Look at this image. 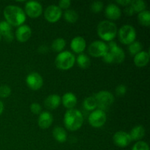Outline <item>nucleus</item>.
Wrapping results in <instances>:
<instances>
[{"label": "nucleus", "mask_w": 150, "mask_h": 150, "mask_svg": "<svg viewBox=\"0 0 150 150\" xmlns=\"http://www.w3.org/2000/svg\"><path fill=\"white\" fill-rule=\"evenodd\" d=\"M12 29V26L6 21H0V35L1 37H4V39L7 42H11L14 39V35Z\"/></svg>", "instance_id": "15"}, {"label": "nucleus", "mask_w": 150, "mask_h": 150, "mask_svg": "<svg viewBox=\"0 0 150 150\" xmlns=\"http://www.w3.org/2000/svg\"><path fill=\"white\" fill-rule=\"evenodd\" d=\"M1 35H0V41H1Z\"/></svg>", "instance_id": "40"}, {"label": "nucleus", "mask_w": 150, "mask_h": 150, "mask_svg": "<svg viewBox=\"0 0 150 150\" xmlns=\"http://www.w3.org/2000/svg\"><path fill=\"white\" fill-rule=\"evenodd\" d=\"M26 83L29 89L32 90H39L43 85V79L39 73H32L26 77Z\"/></svg>", "instance_id": "12"}, {"label": "nucleus", "mask_w": 150, "mask_h": 150, "mask_svg": "<svg viewBox=\"0 0 150 150\" xmlns=\"http://www.w3.org/2000/svg\"><path fill=\"white\" fill-rule=\"evenodd\" d=\"M142 43L139 41H134L133 43L129 45L128 47V51L130 52V55L132 56H136V54H139V52L142 51Z\"/></svg>", "instance_id": "30"}, {"label": "nucleus", "mask_w": 150, "mask_h": 150, "mask_svg": "<svg viewBox=\"0 0 150 150\" xmlns=\"http://www.w3.org/2000/svg\"><path fill=\"white\" fill-rule=\"evenodd\" d=\"M4 16L6 21L12 26H21L26 18L24 11L16 5L7 6L4 10Z\"/></svg>", "instance_id": "1"}, {"label": "nucleus", "mask_w": 150, "mask_h": 150, "mask_svg": "<svg viewBox=\"0 0 150 150\" xmlns=\"http://www.w3.org/2000/svg\"><path fill=\"white\" fill-rule=\"evenodd\" d=\"M76 62H77L79 67H80L82 69L88 68L91 64V60L89 57L83 54H81L78 56Z\"/></svg>", "instance_id": "24"}, {"label": "nucleus", "mask_w": 150, "mask_h": 150, "mask_svg": "<svg viewBox=\"0 0 150 150\" xmlns=\"http://www.w3.org/2000/svg\"><path fill=\"white\" fill-rule=\"evenodd\" d=\"M132 150H149V146L146 142L139 141L133 145Z\"/></svg>", "instance_id": "33"}, {"label": "nucleus", "mask_w": 150, "mask_h": 150, "mask_svg": "<svg viewBox=\"0 0 150 150\" xmlns=\"http://www.w3.org/2000/svg\"><path fill=\"white\" fill-rule=\"evenodd\" d=\"M107 51H108V46L103 41H94L88 47V53L89 55L93 57H103Z\"/></svg>", "instance_id": "8"}, {"label": "nucleus", "mask_w": 150, "mask_h": 150, "mask_svg": "<svg viewBox=\"0 0 150 150\" xmlns=\"http://www.w3.org/2000/svg\"><path fill=\"white\" fill-rule=\"evenodd\" d=\"M113 142L116 146L124 148L131 143L132 139L129 133L125 131H118L113 136Z\"/></svg>", "instance_id": "13"}, {"label": "nucleus", "mask_w": 150, "mask_h": 150, "mask_svg": "<svg viewBox=\"0 0 150 150\" xmlns=\"http://www.w3.org/2000/svg\"><path fill=\"white\" fill-rule=\"evenodd\" d=\"M30 111L35 114H40L42 112V107L39 103H33L30 105Z\"/></svg>", "instance_id": "34"}, {"label": "nucleus", "mask_w": 150, "mask_h": 150, "mask_svg": "<svg viewBox=\"0 0 150 150\" xmlns=\"http://www.w3.org/2000/svg\"><path fill=\"white\" fill-rule=\"evenodd\" d=\"M130 5L133 7L135 13H141L142 11H144L146 7V2L142 1V0H133V1H131Z\"/></svg>", "instance_id": "29"}, {"label": "nucleus", "mask_w": 150, "mask_h": 150, "mask_svg": "<svg viewBox=\"0 0 150 150\" xmlns=\"http://www.w3.org/2000/svg\"><path fill=\"white\" fill-rule=\"evenodd\" d=\"M138 21L142 26H149L150 25V13L149 10L142 11L138 15Z\"/></svg>", "instance_id": "25"}, {"label": "nucleus", "mask_w": 150, "mask_h": 150, "mask_svg": "<svg viewBox=\"0 0 150 150\" xmlns=\"http://www.w3.org/2000/svg\"><path fill=\"white\" fill-rule=\"evenodd\" d=\"M99 109L104 111L109 108L114 102V97L108 91H100L95 96Z\"/></svg>", "instance_id": "7"}, {"label": "nucleus", "mask_w": 150, "mask_h": 150, "mask_svg": "<svg viewBox=\"0 0 150 150\" xmlns=\"http://www.w3.org/2000/svg\"><path fill=\"white\" fill-rule=\"evenodd\" d=\"M106 114L105 111L100 109L95 110L89 116L88 121L89 125L94 127H100L106 122Z\"/></svg>", "instance_id": "9"}, {"label": "nucleus", "mask_w": 150, "mask_h": 150, "mask_svg": "<svg viewBox=\"0 0 150 150\" xmlns=\"http://www.w3.org/2000/svg\"><path fill=\"white\" fill-rule=\"evenodd\" d=\"M130 134L132 141H140L145 136V129L143 126L137 125L131 130Z\"/></svg>", "instance_id": "23"}, {"label": "nucleus", "mask_w": 150, "mask_h": 150, "mask_svg": "<svg viewBox=\"0 0 150 150\" xmlns=\"http://www.w3.org/2000/svg\"><path fill=\"white\" fill-rule=\"evenodd\" d=\"M149 62V54L148 51H142L134 56V63L137 67H143L147 65Z\"/></svg>", "instance_id": "21"}, {"label": "nucleus", "mask_w": 150, "mask_h": 150, "mask_svg": "<svg viewBox=\"0 0 150 150\" xmlns=\"http://www.w3.org/2000/svg\"><path fill=\"white\" fill-rule=\"evenodd\" d=\"M66 41L63 38H57L54 40L51 44V48L56 52H62V50L65 48Z\"/></svg>", "instance_id": "26"}, {"label": "nucleus", "mask_w": 150, "mask_h": 150, "mask_svg": "<svg viewBox=\"0 0 150 150\" xmlns=\"http://www.w3.org/2000/svg\"><path fill=\"white\" fill-rule=\"evenodd\" d=\"M116 2H117V4H120V5L127 7V6L130 5V4H131V0H117Z\"/></svg>", "instance_id": "38"}, {"label": "nucleus", "mask_w": 150, "mask_h": 150, "mask_svg": "<svg viewBox=\"0 0 150 150\" xmlns=\"http://www.w3.org/2000/svg\"><path fill=\"white\" fill-rule=\"evenodd\" d=\"M119 39L124 45H130L136 38V29L130 25H124L118 32Z\"/></svg>", "instance_id": "6"}, {"label": "nucleus", "mask_w": 150, "mask_h": 150, "mask_svg": "<svg viewBox=\"0 0 150 150\" xmlns=\"http://www.w3.org/2000/svg\"><path fill=\"white\" fill-rule=\"evenodd\" d=\"M103 3L100 1H94L90 5V10L92 13H99L103 9Z\"/></svg>", "instance_id": "31"}, {"label": "nucleus", "mask_w": 150, "mask_h": 150, "mask_svg": "<svg viewBox=\"0 0 150 150\" xmlns=\"http://www.w3.org/2000/svg\"><path fill=\"white\" fill-rule=\"evenodd\" d=\"M71 5V1L70 0H61L59 2V6L61 10H67Z\"/></svg>", "instance_id": "36"}, {"label": "nucleus", "mask_w": 150, "mask_h": 150, "mask_svg": "<svg viewBox=\"0 0 150 150\" xmlns=\"http://www.w3.org/2000/svg\"><path fill=\"white\" fill-rule=\"evenodd\" d=\"M105 14L109 20H118L122 15V12L119 6L115 4H109L105 10Z\"/></svg>", "instance_id": "17"}, {"label": "nucleus", "mask_w": 150, "mask_h": 150, "mask_svg": "<svg viewBox=\"0 0 150 150\" xmlns=\"http://www.w3.org/2000/svg\"><path fill=\"white\" fill-rule=\"evenodd\" d=\"M62 10L55 4L48 6L44 12V17L50 23H55L58 21L62 17Z\"/></svg>", "instance_id": "11"}, {"label": "nucleus", "mask_w": 150, "mask_h": 150, "mask_svg": "<svg viewBox=\"0 0 150 150\" xmlns=\"http://www.w3.org/2000/svg\"><path fill=\"white\" fill-rule=\"evenodd\" d=\"M83 122L82 113L78 109H69L64 116V124L66 128L70 131H76L81 127Z\"/></svg>", "instance_id": "2"}, {"label": "nucleus", "mask_w": 150, "mask_h": 150, "mask_svg": "<svg viewBox=\"0 0 150 150\" xmlns=\"http://www.w3.org/2000/svg\"><path fill=\"white\" fill-rule=\"evenodd\" d=\"M53 136L57 142L64 143L67 139V134L66 130L62 127H55L53 130Z\"/></svg>", "instance_id": "22"}, {"label": "nucleus", "mask_w": 150, "mask_h": 150, "mask_svg": "<svg viewBox=\"0 0 150 150\" xmlns=\"http://www.w3.org/2000/svg\"><path fill=\"white\" fill-rule=\"evenodd\" d=\"M38 125L42 129H48L53 123V116L48 111H43L40 114L38 120Z\"/></svg>", "instance_id": "18"}, {"label": "nucleus", "mask_w": 150, "mask_h": 150, "mask_svg": "<svg viewBox=\"0 0 150 150\" xmlns=\"http://www.w3.org/2000/svg\"><path fill=\"white\" fill-rule=\"evenodd\" d=\"M61 99L63 105L68 110L74 108L77 104V98L72 92H66Z\"/></svg>", "instance_id": "19"}, {"label": "nucleus", "mask_w": 150, "mask_h": 150, "mask_svg": "<svg viewBox=\"0 0 150 150\" xmlns=\"http://www.w3.org/2000/svg\"><path fill=\"white\" fill-rule=\"evenodd\" d=\"M32 36V29L27 25L18 26L16 31V38L20 42H25Z\"/></svg>", "instance_id": "14"}, {"label": "nucleus", "mask_w": 150, "mask_h": 150, "mask_svg": "<svg viewBox=\"0 0 150 150\" xmlns=\"http://www.w3.org/2000/svg\"><path fill=\"white\" fill-rule=\"evenodd\" d=\"M4 104H3L2 101L0 100V115H1L3 113V111H4Z\"/></svg>", "instance_id": "39"}, {"label": "nucleus", "mask_w": 150, "mask_h": 150, "mask_svg": "<svg viewBox=\"0 0 150 150\" xmlns=\"http://www.w3.org/2000/svg\"><path fill=\"white\" fill-rule=\"evenodd\" d=\"M108 51L103 57V59L108 64H120L125 58V54L115 42L111 41L107 45Z\"/></svg>", "instance_id": "3"}, {"label": "nucleus", "mask_w": 150, "mask_h": 150, "mask_svg": "<svg viewBox=\"0 0 150 150\" xmlns=\"http://www.w3.org/2000/svg\"><path fill=\"white\" fill-rule=\"evenodd\" d=\"M25 14L32 18L39 17L42 13V7L40 3L36 1H27L25 4Z\"/></svg>", "instance_id": "10"}, {"label": "nucleus", "mask_w": 150, "mask_h": 150, "mask_svg": "<svg viewBox=\"0 0 150 150\" xmlns=\"http://www.w3.org/2000/svg\"><path fill=\"white\" fill-rule=\"evenodd\" d=\"M11 95V89L7 85L0 86V98H5Z\"/></svg>", "instance_id": "32"}, {"label": "nucleus", "mask_w": 150, "mask_h": 150, "mask_svg": "<svg viewBox=\"0 0 150 150\" xmlns=\"http://www.w3.org/2000/svg\"><path fill=\"white\" fill-rule=\"evenodd\" d=\"M76 62L74 54L70 51H65L60 52L55 59L57 67L62 70H67L73 67Z\"/></svg>", "instance_id": "5"}, {"label": "nucleus", "mask_w": 150, "mask_h": 150, "mask_svg": "<svg viewBox=\"0 0 150 150\" xmlns=\"http://www.w3.org/2000/svg\"><path fill=\"white\" fill-rule=\"evenodd\" d=\"M115 92L117 96H124L125 95L126 92H127V87L125 85L120 84L117 86Z\"/></svg>", "instance_id": "35"}, {"label": "nucleus", "mask_w": 150, "mask_h": 150, "mask_svg": "<svg viewBox=\"0 0 150 150\" xmlns=\"http://www.w3.org/2000/svg\"><path fill=\"white\" fill-rule=\"evenodd\" d=\"M97 32L101 39L111 42L117 36V27L115 23L110 21H102L98 25Z\"/></svg>", "instance_id": "4"}, {"label": "nucleus", "mask_w": 150, "mask_h": 150, "mask_svg": "<svg viewBox=\"0 0 150 150\" xmlns=\"http://www.w3.org/2000/svg\"><path fill=\"white\" fill-rule=\"evenodd\" d=\"M83 105L85 109L87 111H95V108L98 107L97 101L95 97H88L83 100Z\"/></svg>", "instance_id": "28"}, {"label": "nucleus", "mask_w": 150, "mask_h": 150, "mask_svg": "<svg viewBox=\"0 0 150 150\" xmlns=\"http://www.w3.org/2000/svg\"><path fill=\"white\" fill-rule=\"evenodd\" d=\"M86 43L84 38L82 37L77 36L73 38L70 42V48L72 51L76 54H81L86 48Z\"/></svg>", "instance_id": "16"}, {"label": "nucleus", "mask_w": 150, "mask_h": 150, "mask_svg": "<svg viewBox=\"0 0 150 150\" xmlns=\"http://www.w3.org/2000/svg\"><path fill=\"white\" fill-rule=\"evenodd\" d=\"M62 103V99L58 95H51L45 98L44 105L46 108L49 110L56 109Z\"/></svg>", "instance_id": "20"}, {"label": "nucleus", "mask_w": 150, "mask_h": 150, "mask_svg": "<svg viewBox=\"0 0 150 150\" xmlns=\"http://www.w3.org/2000/svg\"><path fill=\"white\" fill-rule=\"evenodd\" d=\"M64 18L70 23H74L79 19V15L74 10H67L64 13Z\"/></svg>", "instance_id": "27"}, {"label": "nucleus", "mask_w": 150, "mask_h": 150, "mask_svg": "<svg viewBox=\"0 0 150 150\" xmlns=\"http://www.w3.org/2000/svg\"><path fill=\"white\" fill-rule=\"evenodd\" d=\"M125 15H127V16H131L134 14L135 12L130 4L125 7Z\"/></svg>", "instance_id": "37"}]
</instances>
